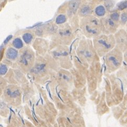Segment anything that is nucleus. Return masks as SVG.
I'll use <instances>...</instances> for the list:
<instances>
[{
    "label": "nucleus",
    "mask_w": 127,
    "mask_h": 127,
    "mask_svg": "<svg viewBox=\"0 0 127 127\" xmlns=\"http://www.w3.org/2000/svg\"><path fill=\"white\" fill-rule=\"evenodd\" d=\"M113 43L112 38L109 37L103 36L98 38L97 41V51L102 52V54L109 52L113 48Z\"/></svg>",
    "instance_id": "f257e3e1"
},
{
    "label": "nucleus",
    "mask_w": 127,
    "mask_h": 127,
    "mask_svg": "<svg viewBox=\"0 0 127 127\" xmlns=\"http://www.w3.org/2000/svg\"><path fill=\"white\" fill-rule=\"evenodd\" d=\"M99 28V22L96 18L91 20L89 25L88 24L85 26V30L92 35H97V34H98Z\"/></svg>",
    "instance_id": "f03ea898"
},
{
    "label": "nucleus",
    "mask_w": 127,
    "mask_h": 127,
    "mask_svg": "<svg viewBox=\"0 0 127 127\" xmlns=\"http://www.w3.org/2000/svg\"><path fill=\"white\" fill-rule=\"evenodd\" d=\"M17 54L18 53L17 51L15 49L12 48V47L8 49L6 53V57L9 59L11 60L15 59L17 58Z\"/></svg>",
    "instance_id": "7ed1b4c3"
},
{
    "label": "nucleus",
    "mask_w": 127,
    "mask_h": 127,
    "mask_svg": "<svg viewBox=\"0 0 127 127\" xmlns=\"http://www.w3.org/2000/svg\"><path fill=\"white\" fill-rule=\"evenodd\" d=\"M108 63L109 64L113 65H117L120 63V60L118 58L116 55H114V54H109L106 58Z\"/></svg>",
    "instance_id": "20e7f679"
},
{
    "label": "nucleus",
    "mask_w": 127,
    "mask_h": 127,
    "mask_svg": "<svg viewBox=\"0 0 127 127\" xmlns=\"http://www.w3.org/2000/svg\"><path fill=\"white\" fill-rule=\"evenodd\" d=\"M80 5V1L79 0H72L69 3V8L72 12H74L78 8Z\"/></svg>",
    "instance_id": "39448f33"
},
{
    "label": "nucleus",
    "mask_w": 127,
    "mask_h": 127,
    "mask_svg": "<svg viewBox=\"0 0 127 127\" xmlns=\"http://www.w3.org/2000/svg\"><path fill=\"white\" fill-rule=\"evenodd\" d=\"M106 8L103 5H100L97 6V8L95 10V13L97 16V17H101L105 15L106 14Z\"/></svg>",
    "instance_id": "423d86ee"
},
{
    "label": "nucleus",
    "mask_w": 127,
    "mask_h": 127,
    "mask_svg": "<svg viewBox=\"0 0 127 127\" xmlns=\"http://www.w3.org/2000/svg\"><path fill=\"white\" fill-rule=\"evenodd\" d=\"M91 10V9L89 5H85L81 8L80 13L82 15L86 16L90 14Z\"/></svg>",
    "instance_id": "0eeeda50"
},
{
    "label": "nucleus",
    "mask_w": 127,
    "mask_h": 127,
    "mask_svg": "<svg viewBox=\"0 0 127 127\" xmlns=\"http://www.w3.org/2000/svg\"><path fill=\"white\" fill-rule=\"evenodd\" d=\"M13 45L17 49H21L23 46L22 40L20 38H16L13 41Z\"/></svg>",
    "instance_id": "6e6552de"
},
{
    "label": "nucleus",
    "mask_w": 127,
    "mask_h": 127,
    "mask_svg": "<svg viewBox=\"0 0 127 127\" xmlns=\"http://www.w3.org/2000/svg\"><path fill=\"white\" fill-rule=\"evenodd\" d=\"M23 38L24 41V42L27 44L30 43L31 42L33 38V36L31 34V33H26L24 34V35H23Z\"/></svg>",
    "instance_id": "1a4fd4ad"
},
{
    "label": "nucleus",
    "mask_w": 127,
    "mask_h": 127,
    "mask_svg": "<svg viewBox=\"0 0 127 127\" xmlns=\"http://www.w3.org/2000/svg\"><path fill=\"white\" fill-rule=\"evenodd\" d=\"M67 20L66 17L64 15L60 14L59 16H58L57 17L56 19V23L58 24H62L63 23H64Z\"/></svg>",
    "instance_id": "9d476101"
},
{
    "label": "nucleus",
    "mask_w": 127,
    "mask_h": 127,
    "mask_svg": "<svg viewBox=\"0 0 127 127\" xmlns=\"http://www.w3.org/2000/svg\"><path fill=\"white\" fill-rule=\"evenodd\" d=\"M8 71V68L4 64L0 65V76L5 74Z\"/></svg>",
    "instance_id": "9b49d317"
},
{
    "label": "nucleus",
    "mask_w": 127,
    "mask_h": 127,
    "mask_svg": "<svg viewBox=\"0 0 127 127\" xmlns=\"http://www.w3.org/2000/svg\"><path fill=\"white\" fill-rule=\"evenodd\" d=\"M110 17H111V19L113 20L114 21H118V20H119L120 16H119V14H118V13L114 12V13H113L111 15Z\"/></svg>",
    "instance_id": "f8f14e48"
},
{
    "label": "nucleus",
    "mask_w": 127,
    "mask_h": 127,
    "mask_svg": "<svg viewBox=\"0 0 127 127\" xmlns=\"http://www.w3.org/2000/svg\"><path fill=\"white\" fill-rule=\"evenodd\" d=\"M126 8H127V1L121 2L118 4V8H120V10H123Z\"/></svg>",
    "instance_id": "ddd939ff"
},
{
    "label": "nucleus",
    "mask_w": 127,
    "mask_h": 127,
    "mask_svg": "<svg viewBox=\"0 0 127 127\" xmlns=\"http://www.w3.org/2000/svg\"><path fill=\"white\" fill-rule=\"evenodd\" d=\"M45 68V65H39L38 66H37L35 68V71L36 72H41L43 71V70Z\"/></svg>",
    "instance_id": "4468645a"
},
{
    "label": "nucleus",
    "mask_w": 127,
    "mask_h": 127,
    "mask_svg": "<svg viewBox=\"0 0 127 127\" xmlns=\"http://www.w3.org/2000/svg\"><path fill=\"white\" fill-rule=\"evenodd\" d=\"M121 21L122 23L127 22V13H123L121 17Z\"/></svg>",
    "instance_id": "2eb2a0df"
},
{
    "label": "nucleus",
    "mask_w": 127,
    "mask_h": 127,
    "mask_svg": "<svg viewBox=\"0 0 127 127\" xmlns=\"http://www.w3.org/2000/svg\"><path fill=\"white\" fill-rule=\"evenodd\" d=\"M12 38V35H9L8 37L7 38H6V39L5 40V41H4V44H7L8 43V42L9 41H10L11 39V38Z\"/></svg>",
    "instance_id": "dca6fc26"
},
{
    "label": "nucleus",
    "mask_w": 127,
    "mask_h": 127,
    "mask_svg": "<svg viewBox=\"0 0 127 127\" xmlns=\"http://www.w3.org/2000/svg\"><path fill=\"white\" fill-rule=\"evenodd\" d=\"M125 55V58H126V60H127V52H126V53L125 54V55Z\"/></svg>",
    "instance_id": "f3484780"
}]
</instances>
